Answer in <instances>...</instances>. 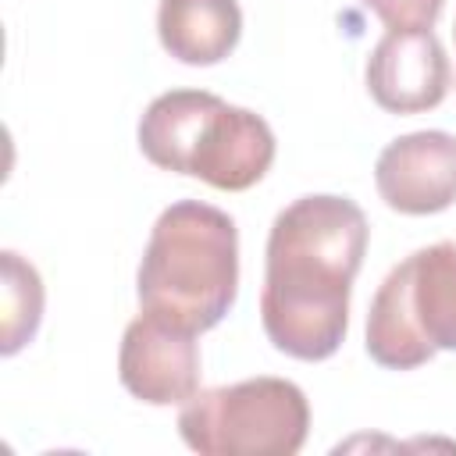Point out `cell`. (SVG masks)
I'll use <instances>...</instances> for the list:
<instances>
[{
  "instance_id": "5b68a950",
  "label": "cell",
  "mask_w": 456,
  "mask_h": 456,
  "mask_svg": "<svg viewBox=\"0 0 456 456\" xmlns=\"http://www.w3.org/2000/svg\"><path fill=\"white\" fill-rule=\"evenodd\" d=\"M178 435L203 456H296L310 435L306 392L289 378H246L182 403Z\"/></svg>"
},
{
  "instance_id": "52a82bcc",
  "label": "cell",
  "mask_w": 456,
  "mask_h": 456,
  "mask_svg": "<svg viewBox=\"0 0 456 456\" xmlns=\"http://www.w3.org/2000/svg\"><path fill=\"white\" fill-rule=\"evenodd\" d=\"M449 57L431 28H388L363 68L370 100L388 114H420L449 93Z\"/></svg>"
},
{
  "instance_id": "9c48e42d",
  "label": "cell",
  "mask_w": 456,
  "mask_h": 456,
  "mask_svg": "<svg viewBox=\"0 0 456 456\" xmlns=\"http://www.w3.org/2000/svg\"><path fill=\"white\" fill-rule=\"evenodd\" d=\"M157 36L175 61L207 68L239 46L242 7L239 0H160Z\"/></svg>"
},
{
  "instance_id": "277c9868",
  "label": "cell",
  "mask_w": 456,
  "mask_h": 456,
  "mask_svg": "<svg viewBox=\"0 0 456 456\" xmlns=\"http://www.w3.org/2000/svg\"><path fill=\"white\" fill-rule=\"evenodd\" d=\"M363 346L385 370H413L442 349L456 353V242L413 249L385 274Z\"/></svg>"
},
{
  "instance_id": "6da1fadb",
  "label": "cell",
  "mask_w": 456,
  "mask_h": 456,
  "mask_svg": "<svg viewBox=\"0 0 456 456\" xmlns=\"http://www.w3.org/2000/svg\"><path fill=\"white\" fill-rule=\"evenodd\" d=\"M367 239V214L349 196L314 192L278 210L260 289V324L278 353L306 363L338 353Z\"/></svg>"
},
{
  "instance_id": "ba28073f",
  "label": "cell",
  "mask_w": 456,
  "mask_h": 456,
  "mask_svg": "<svg viewBox=\"0 0 456 456\" xmlns=\"http://www.w3.org/2000/svg\"><path fill=\"white\" fill-rule=\"evenodd\" d=\"M374 185L388 210L428 217L456 203V135L442 128L392 139L374 164Z\"/></svg>"
},
{
  "instance_id": "7a4b0ae2",
  "label": "cell",
  "mask_w": 456,
  "mask_h": 456,
  "mask_svg": "<svg viewBox=\"0 0 456 456\" xmlns=\"http://www.w3.org/2000/svg\"><path fill=\"white\" fill-rule=\"evenodd\" d=\"M135 296L146 314L185 331L217 328L239 296L235 221L203 200L164 207L135 271Z\"/></svg>"
},
{
  "instance_id": "3957f363",
  "label": "cell",
  "mask_w": 456,
  "mask_h": 456,
  "mask_svg": "<svg viewBox=\"0 0 456 456\" xmlns=\"http://www.w3.org/2000/svg\"><path fill=\"white\" fill-rule=\"evenodd\" d=\"M139 150L160 171L242 192L271 171L278 142L256 110L224 103L207 89H171L142 110Z\"/></svg>"
},
{
  "instance_id": "7c38bea8",
  "label": "cell",
  "mask_w": 456,
  "mask_h": 456,
  "mask_svg": "<svg viewBox=\"0 0 456 456\" xmlns=\"http://www.w3.org/2000/svg\"><path fill=\"white\" fill-rule=\"evenodd\" d=\"M452 32H456V28H452Z\"/></svg>"
},
{
  "instance_id": "8fae6325",
  "label": "cell",
  "mask_w": 456,
  "mask_h": 456,
  "mask_svg": "<svg viewBox=\"0 0 456 456\" xmlns=\"http://www.w3.org/2000/svg\"><path fill=\"white\" fill-rule=\"evenodd\" d=\"M370 14L385 21V28H431L445 7V0H360Z\"/></svg>"
},
{
  "instance_id": "30bf717a",
  "label": "cell",
  "mask_w": 456,
  "mask_h": 456,
  "mask_svg": "<svg viewBox=\"0 0 456 456\" xmlns=\"http://www.w3.org/2000/svg\"><path fill=\"white\" fill-rule=\"evenodd\" d=\"M43 278L39 271L14 249L0 253V353H21L43 321Z\"/></svg>"
},
{
  "instance_id": "8992f818",
  "label": "cell",
  "mask_w": 456,
  "mask_h": 456,
  "mask_svg": "<svg viewBox=\"0 0 456 456\" xmlns=\"http://www.w3.org/2000/svg\"><path fill=\"white\" fill-rule=\"evenodd\" d=\"M121 385L150 406H182L200 392V346L196 331H185L157 314L128 321L118 349Z\"/></svg>"
}]
</instances>
